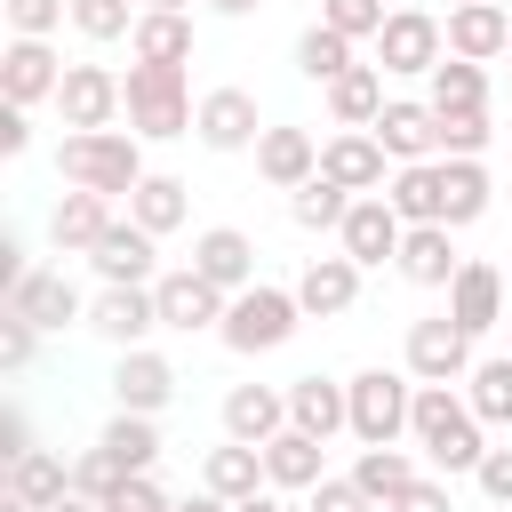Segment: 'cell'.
I'll return each mask as SVG.
<instances>
[{
  "instance_id": "6da1fadb",
  "label": "cell",
  "mask_w": 512,
  "mask_h": 512,
  "mask_svg": "<svg viewBox=\"0 0 512 512\" xmlns=\"http://www.w3.org/2000/svg\"><path fill=\"white\" fill-rule=\"evenodd\" d=\"M408 432H416V448H424L440 472H480V456H488V440H480V408L456 400L448 384H416V416H408Z\"/></svg>"
},
{
  "instance_id": "7a4b0ae2",
  "label": "cell",
  "mask_w": 512,
  "mask_h": 512,
  "mask_svg": "<svg viewBox=\"0 0 512 512\" xmlns=\"http://www.w3.org/2000/svg\"><path fill=\"white\" fill-rule=\"evenodd\" d=\"M56 168L72 176V184H88V192H136L152 168H144V152H136V128H72L64 144H56Z\"/></svg>"
},
{
  "instance_id": "3957f363",
  "label": "cell",
  "mask_w": 512,
  "mask_h": 512,
  "mask_svg": "<svg viewBox=\"0 0 512 512\" xmlns=\"http://www.w3.org/2000/svg\"><path fill=\"white\" fill-rule=\"evenodd\" d=\"M120 96H128L136 136H192V120H200V104L184 96V64H128Z\"/></svg>"
},
{
  "instance_id": "277c9868",
  "label": "cell",
  "mask_w": 512,
  "mask_h": 512,
  "mask_svg": "<svg viewBox=\"0 0 512 512\" xmlns=\"http://www.w3.org/2000/svg\"><path fill=\"white\" fill-rule=\"evenodd\" d=\"M296 320H304V304H296V288H240L232 304H224V320H216V336L232 344V352H280L288 336H296Z\"/></svg>"
},
{
  "instance_id": "5b68a950",
  "label": "cell",
  "mask_w": 512,
  "mask_h": 512,
  "mask_svg": "<svg viewBox=\"0 0 512 512\" xmlns=\"http://www.w3.org/2000/svg\"><path fill=\"white\" fill-rule=\"evenodd\" d=\"M344 400H352V440H360V448H392V440L408 432V416H416V392H408L392 368H360V376L344 384Z\"/></svg>"
},
{
  "instance_id": "8992f818",
  "label": "cell",
  "mask_w": 512,
  "mask_h": 512,
  "mask_svg": "<svg viewBox=\"0 0 512 512\" xmlns=\"http://www.w3.org/2000/svg\"><path fill=\"white\" fill-rule=\"evenodd\" d=\"M448 56V24H432L424 8H392L384 32H376V64L384 72H432Z\"/></svg>"
},
{
  "instance_id": "52a82bcc",
  "label": "cell",
  "mask_w": 512,
  "mask_h": 512,
  "mask_svg": "<svg viewBox=\"0 0 512 512\" xmlns=\"http://www.w3.org/2000/svg\"><path fill=\"white\" fill-rule=\"evenodd\" d=\"M152 304H160V328H184V336H192V328H216L232 296H224L208 272L184 264V272H160V280H152Z\"/></svg>"
},
{
  "instance_id": "ba28073f",
  "label": "cell",
  "mask_w": 512,
  "mask_h": 512,
  "mask_svg": "<svg viewBox=\"0 0 512 512\" xmlns=\"http://www.w3.org/2000/svg\"><path fill=\"white\" fill-rule=\"evenodd\" d=\"M408 368H416L424 384H456V376H472V328H456L448 312L416 320V328H408Z\"/></svg>"
},
{
  "instance_id": "9c48e42d",
  "label": "cell",
  "mask_w": 512,
  "mask_h": 512,
  "mask_svg": "<svg viewBox=\"0 0 512 512\" xmlns=\"http://www.w3.org/2000/svg\"><path fill=\"white\" fill-rule=\"evenodd\" d=\"M336 232H344V256H352V264H384V256H400L408 216H400L384 192H360V200H352V216H344Z\"/></svg>"
},
{
  "instance_id": "30bf717a",
  "label": "cell",
  "mask_w": 512,
  "mask_h": 512,
  "mask_svg": "<svg viewBox=\"0 0 512 512\" xmlns=\"http://www.w3.org/2000/svg\"><path fill=\"white\" fill-rule=\"evenodd\" d=\"M152 240H160V232H144L136 216H128V224L112 216L104 240L88 248V264L104 272V288H152Z\"/></svg>"
},
{
  "instance_id": "8fae6325",
  "label": "cell",
  "mask_w": 512,
  "mask_h": 512,
  "mask_svg": "<svg viewBox=\"0 0 512 512\" xmlns=\"http://www.w3.org/2000/svg\"><path fill=\"white\" fill-rule=\"evenodd\" d=\"M56 104H64V128H112V112H128V96L104 64H64Z\"/></svg>"
},
{
  "instance_id": "7c38bea8",
  "label": "cell",
  "mask_w": 512,
  "mask_h": 512,
  "mask_svg": "<svg viewBox=\"0 0 512 512\" xmlns=\"http://www.w3.org/2000/svg\"><path fill=\"white\" fill-rule=\"evenodd\" d=\"M56 88H64V64H56L48 40H8V48H0V96H8V104H40V96H56Z\"/></svg>"
},
{
  "instance_id": "4fadbf2b",
  "label": "cell",
  "mask_w": 512,
  "mask_h": 512,
  "mask_svg": "<svg viewBox=\"0 0 512 512\" xmlns=\"http://www.w3.org/2000/svg\"><path fill=\"white\" fill-rule=\"evenodd\" d=\"M384 144H376V128H344V136H328L320 144V176H336L344 192H384Z\"/></svg>"
},
{
  "instance_id": "5bb4252c",
  "label": "cell",
  "mask_w": 512,
  "mask_h": 512,
  "mask_svg": "<svg viewBox=\"0 0 512 512\" xmlns=\"http://www.w3.org/2000/svg\"><path fill=\"white\" fill-rule=\"evenodd\" d=\"M192 272H208L224 296L256 288V240H248V232H232V224H208V232L192 240Z\"/></svg>"
},
{
  "instance_id": "9a60e30c",
  "label": "cell",
  "mask_w": 512,
  "mask_h": 512,
  "mask_svg": "<svg viewBox=\"0 0 512 512\" xmlns=\"http://www.w3.org/2000/svg\"><path fill=\"white\" fill-rule=\"evenodd\" d=\"M504 48H512V16H504L496 0H456V8H448V56L488 64V56H504Z\"/></svg>"
},
{
  "instance_id": "2e32d148",
  "label": "cell",
  "mask_w": 512,
  "mask_h": 512,
  "mask_svg": "<svg viewBox=\"0 0 512 512\" xmlns=\"http://www.w3.org/2000/svg\"><path fill=\"white\" fill-rule=\"evenodd\" d=\"M192 128H200V144H208V152H240V144H256V136H264V128H256V96H248V88H208Z\"/></svg>"
},
{
  "instance_id": "e0dca14e",
  "label": "cell",
  "mask_w": 512,
  "mask_h": 512,
  "mask_svg": "<svg viewBox=\"0 0 512 512\" xmlns=\"http://www.w3.org/2000/svg\"><path fill=\"white\" fill-rule=\"evenodd\" d=\"M104 224H112V192L72 184V192L56 200V216H48V240H56V256H88V248L104 240Z\"/></svg>"
},
{
  "instance_id": "ac0fdd59",
  "label": "cell",
  "mask_w": 512,
  "mask_h": 512,
  "mask_svg": "<svg viewBox=\"0 0 512 512\" xmlns=\"http://www.w3.org/2000/svg\"><path fill=\"white\" fill-rule=\"evenodd\" d=\"M448 320L472 328V336H488V328L504 320V272H496V264H464V272L448 280Z\"/></svg>"
},
{
  "instance_id": "d6986e66",
  "label": "cell",
  "mask_w": 512,
  "mask_h": 512,
  "mask_svg": "<svg viewBox=\"0 0 512 512\" xmlns=\"http://www.w3.org/2000/svg\"><path fill=\"white\" fill-rule=\"evenodd\" d=\"M88 328L128 352V344H144V336L160 328V304H152V288H104V296L88 304Z\"/></svg>"
},
{
  "instance_id": "ffe728a7",
  "label": "cell",
  "mask_w": 512,
  "mask_h": 512,
  "mask_svg": "<svg viewBox=\"0 0 512 512\" xmlns=\"http://www.w3.org/2000/svg\"><path fill=\"white\" fill-rule=\"evenodd\" d=\"M224 432L248 440V448H264L272 432H288V392H272V384H232V392H224Z\"/></svg>"
},
{
  "instance_id": "44dd1931",
  "label": "cell",
  "mask_w": 512,
  "mask_h": 512,
  "mask_svg": "<svg viewBox=\"0 0 512 512\" xmlns=\"http://www.w3.org/2000/svg\"><path fill=\"white\" fill-rule=\"evenodd\" d=\"M376 144L408 168V160H432L440 152V112L432 104H384L376 112Z\"/></svg>"
},
{
  "instance_id": "7402d4cb",
  "label": "cell",
  "mask_w": 512,
  "mask_h": 512,
  "mask_svg": "<svg viewBox=\"0 0 512 512\" xmlns=\"http://www.w3.org/2000/svg\"><path fill=\"white\" fill-rule=\"evenodd\" d=\"M256 168H264V184L296 192V184L320 176V144H312L304 128H264V136H256Z\"/></svg>"
},
{
  "instance_id": "603a6c76",
  "label": "cell",
  "mask_w": 512,
  "mask_h": 512,
  "mask_svg": "<svg viewBox=\"0 0 512 512\" xmlns=\"http://www.w3.org/2000/svg\"><path fill=\"white\" fill-rule=\"evenodd\" d=\"M448 232H456V224H408V240H400V256H392V264H400L416 288H448V280L464 272V256L448 248Z\"/></svg>"
},
{
  "instance_id": "cb8c5ba5",
  "label": "cell",
  "mask_w": 512,
  "mask_h": 512,
  "mask_svg": "<svg viewBox=\"0 0 512 512\" xmlns=\"http://www.w3.org/2000/svg\"><path fill=\"white\" fill-rule=\"evenodd\" d=\"M352 296H360V264H352V256H312V264H304V280H296V304H304L312 320L352 312Z\"/></svg>"
},
{
  "instance_id": "d4e9b609",
  "label": "cell",
  "mask_w": 512,
  "mask_h": 512,
  "mask_svg": "<svg viewBox=\"0 0 512 512\" xmlns=\"http://www.w3.org/2000/svg\"><path fill=\"white\" fill-rule=\"evenodd\" d=\"M112 392H120V408L152 416V408H168V392H176V368H168L160 352L128 344V352H120V368H112Z\"/></svg>"
},
{
  "instance_id": "484cf974",
  "label": "cell",
  "mask_w": 512,
  "mask_h": 512,
  "mask_svg": "<svg viewBox=\"0 0 512 512\" xmlns=\"http://www.w3.org/2000/svg\"><path fill=\"white\" fill-rule=\"evenodd\" d=\"M288 424L312 432V440L352 432V400H344V384H328V376H296V384H288Z\"/></svg>"
},
{
  "instance_id": "4316f807",
  "label": "cell",
  "mask_w": 512,
  "mask_h": 512,
  "mask_svg": "<svg viewBox=\"0 0 512 512\" xmlns=\"http://www.w3.org/2000/svg\"><path fill=\"white\" fill-rule=\"evenodd\" d=\"M320 448H328V440H312V432H296V424L272 432V440H264V480H272V488H320V480H328Z\"/></svg>"
},
{
  "instance_id": "83f0119b",
  "label": "cell",
  "mask_w": 512,
  "mask_h": 512,
  "mask_svg": "<svg viewBox=\"0 0 512 512\" xmlns=\"http://www.w3.org/2000/svg\"><path fill=\"white\" fill-rule=\"evenodd\" d=\"M8 312H24L32 328H64V320H80V296H72L64 272H24L8 288Z\"/></svg>"
},
{
  "instance_id": "f1b7e54d",
  "label": "cell",
  "mask_w": 512,
  "mask_h": 512,
  "mask_svg": "<svg viewBox=\"0 0 512 512\" xmlns=\"http://www.w3.org/2000/svg\"><path fill=\"white\" fill-rule=\"evenodd\" d=\"M200 488H216L224 504H240V496H256V488H272V480H264V448H248V440H224V448H208V464H200Z\"/></svg>"
},
{
  "instance_id": "f546056e",
  "label": "cell",
  "mask_w": 512,
  "mask_h": 512,
  "mask_svg": "<svg viewBox=\"0 0 512 512\" xmlns=\"http://www.w3.org/2000/svg\"><path fill=\"white\" fill-rule=\"evenodd\" d=\"M136 64H184L192 56V16H168V8H136V32H128Z\"/></svg>"
},
{
  "instance_id": "4dcf8cb0",
  "label": "cell",
  "mask_w": 512,
  "mask_h": 512,
  "mask_svg": "<svg viewBox=\"0 0 512 512\" xmlns=\"http://www.w3.org/2000/svg\"><path fill=\"white\" fill-rule=\"evenodd\" d=\"M328 112H336V128H376V112H384V72H376V64L336 72V80H328Z\"/></svg>"
},
{
  "instance_id": "1f68e13d",
  "label": "cell",
  "mask_w": 512,
  "mask_h": 512,
  "mask_svg": "<svg viewBox=\"0 0 512 512\" xmlns=\"http://www.w3.org/2000/svg\"><path fill=\"white\" fill-rule=\"evenodd\" d=\"M8 496H16V504H32V512H48V504H64V496H72V464H56L48 448H32V456H16V464H8Z\"/></svg>"
},
{
  "instance_id": "d6a6232c",
  "label": "cell",
  "mask_w": 512,
  "mask_h": 512,
  "mask_svg": "<svg viewBox=\"0 0 512 512\" xmlns=\"http://www.w3.org/2000/svg\"><path fill=\"white\" fill-rule=\"evenodd\" d=\"M432 112H488V72L472 56H440L432 64Z\"/></svg>"
},
{
  "instance_id": "836d02e7",
  "label": "cell",
  "mask_w": 512,
  "mask_h": 512,
  "mask_svg": "<svg viewBox=\"0 0 512 512\" xmlns=\"http://www.w3.org/2000/svg\"><path fill=\"white\" fill-rule=\"evenodd\" d=\"M488 216V168L480 160H440V224Z\"/></svg>"
},
{
  "instance_id": "e575fe53",
  "label": "cell",
  "mask_w": 512,
  "mask_h": 512,
  "mask_svg": "<svg viewBox=\"0 0 512 512\" xmlns=\"http://www.w3.org/2000/svg\"><path fill=\"white\" fill-rule=\"evenodd\" d=\"M96 448H104L120 472H152V464H160V432H152V416H136V408H120Z\"/></svg>"
},
{
  "instance_id": "d590c367",
  "label": "cell",
  "mask_w": 512,
  "mask_h": 512,
  "mask_svg": "<svg viewBox=\"0 0 512 512\" xmlns=\"http://www.w3.org/2000/svg\"><path fill=\"white\" fill-rule=\"evenodd\" d=\"M384 200H392L408 224H440V160H408V168L384 184Z\"/></svg>"
},
{
  "instance_id": "8d00e7d4",
  "label": "cell",
  "mask_w": 512,
  "mask_h": 512,
  "mask_svg": "<svg viewBox=\"0 0 512 512\" xmlns=\"http://www.w3.org/2000/svg\"><path fill=\"white\" fill-rule=\"evenodd\" d=\"M288 216H296L304 232H336V224L352 216V192H344L336 176H312V184H296V200H288Z\"/></svg>"
},
{
  "instance_id": "74e56055",
  "label": "cell",
  "mask_w": 512,
  "mask_h": 512,
  "mask_svg": "<svg viewBox=\"0 0 512 512\" xmlns=\"http://www.w3.org/2000/svg\"><path fill=\"white\" fill-rule=\"evenodd\" d=\"M296 72H304V80H320V88H328V80H336V72H352V40H344V32H336V24H312V32H304V40H296Z\"/></svg>"
},
{
  "instance_id": "f35d334b",
  "label": "cell",
  "mask_w": 512,
  "mask_h": 512,
  "mask_svg": "<svg viewBox=\"0 0 512 512\" xmlns=\"http://www.w3.org/2000/svg\"><path fill=\"white\" fill-rule=\"evenodd\" d=\"M128 216H136L144 232H176V224H184V184H176V176H144V184L128 192Z\"/></svg>"
},
{
  "instance_id": "ab89813d",
  "label": "cell",
  "mask_w": 512,
  "mask_h": 512,
  "mask_svg": "<svg viewBox=\"0 0 512 512\" xmlns=\"http://www.w3.org/2000/svg\"><path fill=\"white\" fill-rule=\"evenodd\" d=\"M352 480H360V488H368L376 504H392V496H400V488L416 480V464H408L400 448H360V464H352Z\"/></svg>"
},
{
  "instance_id": "60d3db41",
  "label": "cell",
  "mask_w": 512,
  "mask_h": 512,
  "mask_svg": "<svg viewBox=\"0 0 512 512\" xmlns=\"http://www.w3.org/2000/svg\"><path fill=\"white\" fill-rule=\"evenodd\" d=\"M472 408H480V424H512V352L472 368Z\"/></svg>"
},
{
  "instance_id": "b9f144b4",
  "label": "cell",
  "mask_w": 512,
  "mask_h": 512,
  "mask_svg": "<svg viewBox=\"0 0 512 512\" xmlns=\"http://www.w3.org/2000/svg\"><path fill=\"white\" fill-rule=\"evenodd\" d=\"M488 112H440V160H480L488 152Z\"/></svg>"
},
{
  "instance_id": "7bdbcfd3",
  "label": "cell",
  "mask_w": 512,
  "mask_h": 512,
  "mask_svg": "<svg viewBox=\"0 0 512 512\" xmlns=\"http://www.w3.org/2000/svg\"><path fill=\"white\" fill-rule=\"evenodd\" d=\"M384 16H392L384 0H320V24H336L344 40H376V32H384Z\"/></svg>"
},
{
  "instance_id": "ee69618b",
  "label": "cell",
  "mask_w": 512,
  "mask_h": 512,
  "mask_svg": "<svg viewBox=\"0 0 512 512\" xmlns=\"http://www.w3.org/2000/svg\"><path fill=\"white\" fill-rule=\"evenodd\" d=\"M72 24H80L88 40H120V32H136L128 0H72Z\"/></svg>"
},
{
  "instance_id": "f6af8a7d",
  "label": "cell",
  "mask_w": 512,
  "mask_h": 512,
  "mask_svg": "<svg viewBox=\"0 0 512 512\" xmlns=\"http://www.w3.org/2000/svg\"><path fill=\"white\" fill-rule=\"evenodd\" d=\"M120 480H128V472H120L104 448H88V456L72 464V488H80V496H96V504H112V496H120Z\"/></svg>"
},
{
  "instance_id": "bcb514c9",
  "label": "cell",
  "mask_w": 512,
  "mask_h": 512,
  "mask_svg": "<svg viewBox=\"0 0 512 512\" xmlns=\"http://www.w3.org/2000/svg\"><path fill=\"white\" fill-rule=\"evenodd\" d=\"M64 16H72L64 0H8V24H16V40H48Z\"/></svg>"
},
{
  "instance_id": "7dc6e473",
  "label": "cell",
  "mask_w": 512,
  "mask_h": 512,
  "mask_svg": "<svg viewBox=\"0 0 512 512\" xmlns=\"http://www.w3.org/2000/svg\"><path fill=\"white\" fill-rule=\"evenodd\" d=\"M32 344H40V328H32L24 312H0V368H8V376L32 368Z\"/></svg>"
},
{
  "instance_id": "c3c4849f",
  "label": "cell",
  "mask_w": 512,
  "mask_h": 512,
  "mask_svg": "<svg viewBox=\"0 0 512 512\" xmlns=\"http://www.w3.org/2000/svg\"><path fill=\"white\" fill-rule=\"evenodd\" d=\"M104 512H176V504L160 496V480H152V472H128V480H120V496H112Z\"/></svg>"
},
{
  "instance_id": "681fc988",
  "label": "cell",
  "mask_w": 512,
  "mask_h": 512,
  "mask_svg": "<svg viewBox=\"0 0 512 512\" xmlns=\"http://www.w3.org/2000/svg\"><path fill=\"white\" fill-rule=\"evenodd\" d=\"M312 512H376V496L360 480H320L312 488Z\"/></svg>"
},
{
  "instance_id": "f907efd6",
  "label": "cell",
  "mask_w": 512,
  "mask_h": 512,
  "mask_svg": "<svg viewBox=\"0 0 512 512\" xmlns=\"http://www.w3.org/2000/svg\"><path fill=\"white\" fill-rule=\"evenodd\" d=\"M384 512H448V488H440V480H408Z\"/></svg>"
},
{
  "instance_id": "816d5d0a",
  "label": "cell",
  "mask_w": 512,
  "mask_h": 512,
  "mask_svg": "<svg viewBox=\"0 0 512 512\" xmlns=\"http://www.w3.org/2000/svg\"><path fill=\"white\" fill-rule=\"evenodd\" d=\"M480 488H488L496 504H512V448H488V456H480Z\"/></svg>"
},
{
  "instance_id": "f5cc1de1",
  "label": "cell",
  "mask_w": 512,
  "mask_h": 512,
  "mask_svg": "<svg viewBox=\"0 0 512 512\" xmlns=\"http://www.w3.org/2000/svg\"><path fill=\"white\" fill-rule=\"evenodd\" d=\"M24 144H32V120H24V104H0V152L16 160Z\"/></svg>"
},
{
  "instance_id": "db71d44e",
  "label": "cell",
  "mask_w": 512,
  "mask_h": 512,
  "mask_svg": "<svg viewBox=\"0 0 512 512\" xmlns=\"http://www.w3.org/2000/svg\"><path fill=\"white\" fill-rule=\"evenodd\" d=\"M16 456H32V424L8 408V416H0V464H16Z\"/></svg>"
},
{
  "instance_id": "11a10c76",
  "label": "cell",
  "mask_w": 512,
  "mask_h": 512,
  "mask_svg": "<svg viewBox=\"0 0 512 512\" xmlns=\"http://www.w3.org/2000/svg\"><path fill=\"white\" fill-rule=\"evenodd\" d=\"M232 512H288V504H280V488H256V496H240Z\"/></svg>"
},
{
  "instance_id": "9f6ffc18",
  "label": "cell",
  "mask_w": 512,
  "mask_h": 512,
  "mask_svg": "<svg viewBox=\"0 0 512 512\" xmlns=\"http://www.w3.org/2000/svg\"><path fill=\"white\" fill-rule=\"evenodd\" d=\"M176 512H232V504H224V496H216V488H200V496H184V504H176Z\"/></svg>"
},
{
  "instance_id": "6f0895ef",
  "label": "cell",
  "mask_w": 512,
  "mask_h": 512,
  "mask_svg": "<svg viewBox=\"0 0 512 512\" xmlns=\"http://www.w3.org/2000/svg\"><path fill=\"white\" fill-rule=\"evenodd\" d=\"M48 512H104V504H96V496H80V488H72V496H64V504H48Z\"/></svg>"
},
{
  "instance_id": "680465c9",
  "label": "cell",
  "mask_w": 512,
  "mask_h": 512,
  "mask_svg": "<svg viewBox=\"0 0 512 512\" xmlns=\"http://www.w3.org/2000/svg\"><path fill=\"white\" fill-rule=\"evenodd\" d=\"M216 16H248V8H264V0H208Z\"/></svg>"
},
{
  "instance_id": "91938a15",
  "label": "cell",
  "mask_w": 512,
  "mask_h": 512,
  "mask_svg": "<svg viewBox=\"0 0 512 512\" xmlns=\"http://www.w3.org/2000/svg\"><path fill=\"white\" fill-rule=\"evenodd\" d=\"M144 8H168V16H184V8H192V0H144Z\"/></svg>"
},
{
  "instance_id": "94428289",
  "label": "cell",
  "mask_w": 512,
  "mask_h": 512,
  "mask_svg": "<svg viewBox=\"0 0 512 512\" xmlns=\"http://www.w3.org/2000/svg\"><path fill=\"white\" fill-rule=\"evenodd\" d=\"M0 512H32V504H16V496H8V504H0Z\"/></svg>"
},
{
  "instance_id": "6125c7cd",
  "label": "cell",
  "mask_w": 512,
  "mask_h": 512,
  "mask_svg": "<svg viewBox=\"0 0 512 512\" xmlns=\"http://www.w3.org/2000/svg\"><path fill=\"white\" fill-rule=\"evenodd\" d=\"M392 8H408V0H392Z\"/></svg>"
},
{
  "instance_id": "be15d7a7",
  "label": "cell",
  "mask_w": 512,
  "mask_h": 512,
  "mask_svg": "<svg viewBox=\"0 0 512 512\" xmlns=\"http://www.w3.org/2000/svg\"><path fill=\"white\" fill-rule=\"evenodd\" d=\"M504 56H512V48H504Z\"/></svg>"
}]
</instances>
